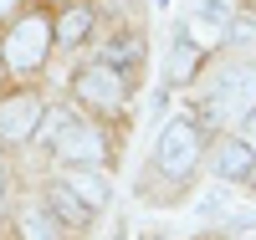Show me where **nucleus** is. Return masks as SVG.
Returning <instances> with one entry per match:
<instances>
[{
	"mask_svg": "<svg viewBox=\"0 0 256 240\" xmlns=\"http://www.w3.org/2000/svg\"><path fill=\"white\" fill-rule=\"evenodd\" d=\"M46 205H52L56 220H62V225H72V230H88V225H92V205H82L67 184H56V189L46 194Z\"/></svg>",
	"mask_w": 256,
	"mask_h": 240,
	"instance_id": "9",
	"label": "nucleus"
},
{
	"mask_svg": "<svg viewBox=\"0 0 256 240\" xmlns=\"http://www.w3.org/2000/svg\"><path fill=\"white\" fill-rule=\"evenodd\" d=\"M256 107V61H241V67L220 72V82L205 92L200 107V128H220V123H241Z\"/></svg>",
	"mask_w": 256,
	"mask_h": 240,
	"instance_id": "1",
	"label": "nucleus"
},
{
	"mask_svg": "<svg viewBox=\"0 0 256 240\" xmlns=\"http://www.w3.org/2000/svg\"><path fill=\"white\" fill-rule=\"evenodd\" d=\"M67 189L77 194L82 205H92V210L108 205V179H102L98 164H72V169H67Z\"/></svg>",
	"mask_w": 256,
	"mask_h": 240,
	"instance_id": "8",
	"label": "nucleus"
},
{
	"mask_svg": "<svg viewBox=\"0 0 256 240\" xmlns=\"http://www.w3.org/2000/svg\"><path fill=\"white\" fill-rule=\"evenodd\" d=\"M138 56H144V41L138 36H123L118 46H108V67H113V61H118V67H134Z\"/></svg>",
	"mask_w": 256,
	"mask_h": 240,
	"instance_id": "15",
	"label": "nucleus"
},
{
	"mask_svg": "<svg viewBox=\"0 0 256 240\" xmlns=\"http://www.w3.org/2000/svg\"><path fill=\"white\" fill-rule=\"evenodd\" d=\"M36 138L52 143L67 164H102V138L92 133L88 123H77L72 113H41Z\"/></svg>",
	"mask_w": 256,
	"mask_h": 240,
	"instance_id": "3",
	"label": "nucleus"
},
{
	"mask_svg": "<svg viewBox=\"0 0 256 240\" xmlns=\"http://www.w3.org/2000/svg\"><path fill=\"white\" fill-rule=\"evenodd\" d=\"M0 67H6V61H0Z\"/></svg>",
	"mask_w": 256,
	"mask_h": 240,
	"instance_id": "20",
	"label": "nucleus"
},
{
	"mask_svg": "<svg viewBox=\"0 0 256 240\" xmlns=\"http://www.w3.org/2000/svg\"><path fill=\"white\" fill-rule=\"evenodd\" d=\"M0 205H6V164H0Z\"/></svg>",
	"mask_w": 256,
	"mask_h": 240,
	"instance_id": "17",
	"label": "nucleus"
},
{
	"mask_svg": "<svg viewBox=\"0 0 256 240\" xmlns=\"http://www.w3.org/2000/svg\"><path fill=\"white\" fill-rule=\"evenodd\" d=\"M20 240H62V220L52 210H20Z\"/></svg>",
	"mask_w": 256,
	"mask_h": 240,
	"instance_id": "11",
	"label": "nucleus"
},
{
	"mask_svg": "<svg viewBox=\"0 0 256 240\" xmlns=\"http://www.w3.org/2000/svg\"><path fill=\"white\" fill-rule=\"evenodd\" d=\"M154 5H169V0H154Z\"/></svg>",
	"mask_w": 256,
	"mask_h": 240,
	"instance_id": "19",
	"label": "nucleus"
},
{
	"mask_svg": "<svg viewBox=\"0 0 256 240\" xmlns=\"http://www.w3.org/2000/svg\"><path fill=\"white\" fill-rule=\"evenodd\" d=\"M200 148H205L200 118H169L159 143H154V164H159V174H169V179H184V174H195Z\"/></svg>",
	"mask_w": 256,
	"mask_h": 240,
	"instance_id": "2",
	"label": "nucleus"
},
{
	"mask_svg": "<svg viewBox=\"0 0 256 240\" xmlns=\"http://www.w3.org/2000/svg\"><path fill=\"white\" fill-rule=\"evenodd\" d=\"M210 169H216L220 184H241V179H251V174H256V154H251L241 138H226L216 154H210Z\"/></svg>",
	"mask_w": 256,
	"mask_h": 240,
	"instance_id": "7",
	"label": "nucleus"
},
{
	"mask_svg": "<svg viewBox=\"0 0 256 240\" xmlns=\"http://www.w3.org/2000/svg\"><path fill=\"white\" fill-rule=\"evenodd\" d=\"M72 92L82 102L102 107V113H113V107H123V97H128V77L118 67H108V61H92V67H82L72 77Z\"/></svg>",
	"mask_w": 256,
	"mask_h": 240,
	"instance_id": "5",
	"label": "nucleus"
},
{
	"mask_svg": "<svg viewBox=\"0 0 256 240\" xmlns=\"http://www.w3.org/2000/svg\"><path fill=\"white\" fill-rule=\"evenodd\" d=\"M226 31H230V26H216V20H205V15H190V26H184V36L195 41L200 51H205V46H216V41H220Z\"/></svg>",
	"mask_w": 256,
	"mask_h": 240,
	"instance_id": "13",
	"label": "nucleus"
},
{
	"mask_svg": "<svg viewBox=\"0 0 256 240\" xmlns=\"http://www.w3.org/2000/svg\"><path fill=\"white\" fill-rule=\"evenodd\" d=\"M41 113H46V107H41L31 92H26V97H6V102H0V138H6V143L36 138V128H41Z\"/></svg>",
	"mask_w": 256,
	"mask_h": 240,
	"instance_id": "6",
	"label": "nucleus"
},
{
	"mask_svg": "<svg viewBox=\"0 0 256 240\" xmlns=\"http://www.w3.org/2000/svg\"><path fill=\"white\" fill-rule=\"evenodd\" d=\"M16 10V0H0V15H10Z\"/></svg>",
	"mask_w": 256,
	"mask_h": 240,
	"instance_id": "18",
	"label": "nucleus"
},
{
	"mask_svg": "<svg viewBox=\"0 0 256 240\" xmlns=\"http://www.w3.org/2000/svg\"><path fill=\"white\" fill-rule=\"evenodd\" d=\"M241 143H246L251 154H256V107H251V113L241 118Z\"/></svg>",
	"mask_w": 256,
	"mask_h": 240,
	"instance_id": "16",
	"label": "nucleus"
},
{
	"mask_svg": "<svg viewBox=\"0 0 256 240\" xmlns=\"http://www.w3.org/2000/svg\"><path fill=\"white\" fill-rule=\"evenodd\" d=\"M46 51H52V26L41 15H26L10 26V36H6V67L10 72H36L46 61Z\"/></svg>",
	"mask_w": 256,
	"mask_h": 240,
	"instance_id": "4",
	"label": "nucleus"
},
{
	"mask_svg": "<svg viewBox=\"0 0 256 240\" xmlns=\"http://www.w3.org/2000/svg\"><path fill=\"white\" fill-rule=\"evenodd\" d=\"M195 15L216 20V26H230L236 20V0H195Z\"/></svg>",
	"mask_w": 256,
	"mask_h": 240,
	"instance_id": "14",
	"label": "nucleus"
},
{
	"mask_svg": "<svg viewBox=\"0 0 256 240\" xmlns=\"http://www.w3.org/2000/svg\"><path fill=\"white\" fill-rule=\"evenodd\" d=\"M195 72H200V46H195V41H190V36H180L174 46H169V61H164V77H169V82H190Z\"/></svg>",
	"mask_w": 256,
	"mask_h": 240,
	"instance_id": "10",
	"label": "nucleus"
},
{
	"mask_svg": "<svg viewBox=\"0 0 256 240\" xmlns=\"http://www.w3.org/2000/svg\"><path fill=\"white\" fill-rule=\"evenodd\" d=\"M88 31H92V10H82V5H77V10H62V20L52 26V36H56V41H67V46H77Z\"/></svg>",
	"mask_w": 256,
	"mask_h": 240,
	"instance_id": "12",
	"label": "nucleus"
}]
</instances>
